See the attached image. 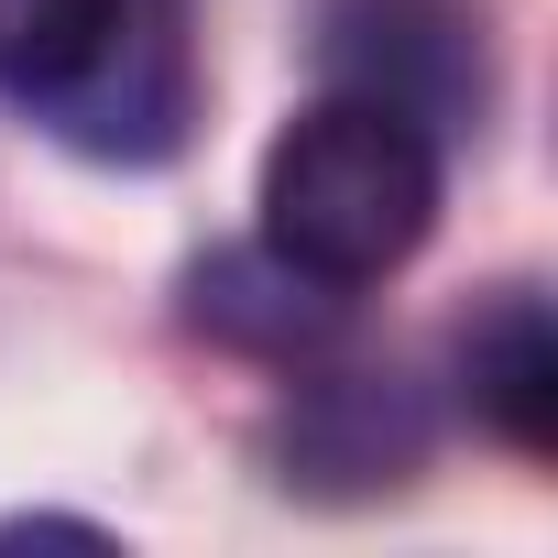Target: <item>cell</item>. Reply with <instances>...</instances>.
Masks as SVG:
<instances>
[{"instance_id": "5b68a950", "label": "cell", "mask_w": 558, "mask_h": 558, "mask_svg": "<svg viewBox=\"0 0 558 558\" xmlns=\"http://www.w3.org/2000/svg\"><path fill=\"white\" fill-rule=\"evenodd\" d=\"M186 296H197V329H219V340H241V351H274V362H296V351H318V340L340 329V286H318V274L286 263L274 241L197 263Z\"/></svg>"}, {"instance_id": "6da1fadb", "label": "cell", "mask_w": 558, "mask_h": 558, "mask_svg": "<svg viewBox=\"0 0 558 558\" xmlns=\"http://www.w3.org/2000/svg\"><path fill=\"white\" fill-rule=\"evenodd\" d=\"M427 219H438V132L373 88L307 99L263 154V241L340 296L395 274L427 241Z\"/></svg>"}, {"instance_id": "7a4b0ae2", "label": "cell", "mask_w": 558, "mask_h": 558, "mask_svg": "<svg viewBox=\"0 0 558 558\" xmlns=\"http://www.w3.org/2000/svg\"><path fill=\"white\" fill-rule=\"evenodd\" d=\"M45 121L88 154H121V165L175 154V132H186V34H175L165 0H121V34L99 45V66L66 99H45Z\"/></svg>"}, {"instance_id": "277c9868", "label": "cell", "mask_w": 558, "mask_h": 558, "mask_svg": "<svg viewBox=\"0 0 558 558\" xmlns=\"http://www.w3.org/2000/svg\"><path fill=\"white\" fill-rule=\"evenodd\" d=\"M329 66H340L351 88H373V99L416 110L427 132H438L449 110H471V99H482L471 23H460V12H438V0H373V12H351V23H340V45H329Z\"/></svg>"}, {"instance_id": "52a82bcc", "label": "cell", "mask_w": 558, "mask_h": 558, "mask_svg": "<svg viewBox=\"0 0 558 558\" xmlns=\"http://www.w3.org/2000/svg\"><path fill=\"white\" fill-rule=\"evenodd\" d=\"M110 34H121V0H0V88L45 110L99 66Z\"/></svg>"}, {"instance_id": "8992f818", "label": "cell", "mask_w": 558, "mask_h": 558, "mask_svg": "<svg viewBox=\"0 0 558 558\" xmlns=\"http://www.w3.org/2000/svg\"><path fill=\"white\" fill-rule=\"evenodd\" d=\"M460 384H471V416H482L504 449H525V460L558 449V318H547L536 296H504V307L460 340Z\"/></svg>"}, {"instance_id": "3957f363", "label": "cell", "mask_w": 558, "mask_h": 558, "mask_svg": "<svg viewBox=\"0 0 558 558\" xmlns=\"http://www.w3.org/2000/svg\"><path fill=\"white\" fill-rule=\"evenodd\" d=\"M416 449H427V427H416V405H405L395 373H329V384H307L296 416H286V482H307V493L405 482Z\"/></svg>"}]
</instances>
